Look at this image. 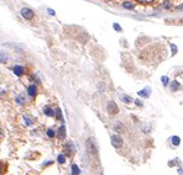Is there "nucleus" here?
I'll return each instance as SVG.
<instances>
[{"mask_svg":"<svg viewBox=\"0 0 183 175\" xmlns=\"http://www.w3.org/2000/svg\"><path fill=\"white\" fill-rule=\"evenodd\" d=\"M20 12H21L22 18L25 20H32L34 19V11H32L31 9H28V7H22Z\"/></svg>","mask_w":183,"mask_h":175,"instance_id":"f257e3e1","label":"nucleus"},{"mask_svg":"<svg viewBox=\"0 0 183 175\" xmlns=\"http://www.w3.org/2000/svg\"><path fill=\"white\" fill-rule=\"evenodd\" d=\"M111 144H113L115 148H120L123 145V138L118 135L111 136Z\"/></svg>","mask_w":183,"mask_h":175,"instance_id":"f03ea898","label":"nucleus"},{"mask_svg":"<svg viewBox=\"0 0 183 175\" xmlns=\"http://www.w3.org/2000/svg\"><path fill=\"white\" fill-rule=\"evenodd\" d=\"M118 111H119L118 105H116L114 101L108 102V112H109L110 115H116V114H118Z\"/></svg>","mask_w":183,"mask_h":175,"instance_id":"7ed1b4c3","label":"nucleus"},{"mask_svg":"<svg viewBox=\"0 0 183 175\" xmlns=\"http://www.w3.org/2000/svg\"><path fill=\"white\" fill-rule=\"evenodd\" d=\"M27 94H28V96L34 99L36 96V94H37V86L35 84H31L30 86L27 88Z\"/></svg>","mask_w":183,"mask_h":175,"instance_id":"20e7f679","label":"nucleus"},{"mask_svg":"<svg viewBox=\"0 0 183 175\" xmlns=\"http://www.w3.org/2000/svg\"><path fill=\"white\" fill-rule=\"evenodd\" d=\"M12 70H14V73H15L18 77L24 75V73H25V68H24L22 65H15L14 68H12Z\"/></svg>","mask_w":183,"mask_h":175,"instance_id":"39448f33","label":"nucleus"},{"mask_svg":"<svg viewBox=\"0 0 183 175\" xmlns=\"http://www.w3.org/2000/svg\"><path fill=\"white\" fill-rule=\"evenodd\" d=\"M57 137H58L60 139H64V138H66V127H64V126H61L60 128H58Z\"/></svg>","mask_w":183,"mask_h":175,"instance_id":"423d86ee","label":"nucleus"},{"mask_svg":"<svg viewBox=\"0 0 183 175\" xmlns=\"http://www.w3.org/2000/svg\"><path fill=\"white\" fill-rule=\"evenodd\" d=\"M150 94H151V89H150L148 86H146L144 90L139 91V95H140V96H144V98H148Z\"/></svg>","mask_w":183,"mask_h":175,"instance_id":"0eeeda50","label":"nucleus"},{"mask_svg":"<svg viewBox=\"0 0 183 175\" xmlns=\"http://www.w3.org/2000/svg\"><path fill=\"white\" fill-rule=\"evenodd\" d=\"M123 7H125L127 10H134L135 9V4L132 1H124L123 3Z\"/></svg>","mask_w":183,"mask_h":175,"instance_id":"6e6552de","label":"nucleus"},{"mask_svg":"<svg viewBox=\"0 0 183 175\" xmlns=\"http://www.w3.org/2000/svg\"><path fill=\"white\" fill-rule=\"evenodd\" d=\"M43 112H45V115H46V116H49V117H53V116H55V111H53V110H52V107H49V106L45 107Z\"/></svg>","mask_w":183,"mask_h":175,"instance_id":"1a4fd4ad","label":"nucleus"},{"mask_svg":"<svg viewBox=\"0 0 183 175\" xmlns=\"http://www.w3.org/2000/svg\"><path fill=\"white\" fill-rule=\"evenodd\" d=\"M180 88H181V84H180V83H178L177 80H173V81L171 83V89H172L173 91L180 90Z\"/></svg>","mask_w":183,"mask_h":175,"instance_id":"9d476101","label":"nucleus"},{"mask_svg":"<svg viewBox=\"0 0 183 175\" xmlns=\"http://www.w3.org/2000/svg\"><path fill=\"white\" fill-rule=\"evenodd\" d=\"M162 7H163V9H166V10H169L172 7V4L168 1V0H165L163 3H162Z\"/></svg>","mask_w":183,"mask_h":175,"instance_id":"9b49d317","label":"nucleus"},{"mask_svg":"<svg viewBox=\"0 0 183 175\" xmlns=\"http://www.w3.org/2000/svg\"><path fill=\"white\" fill-rule=\"evenodd\" d=\"M171 142L174 145H178V144L181 143V139H180V137H178V136H173L172 138H171Z\"/></svg>","mask_w":183,"mask_h":175,"instance_id":"f8f14e48","label":"nucleus"},{"mask_svg":"<svg viewBox=\"0 0 183 175\" xmlns=\"http://www.w3.org/2000/svg\"><path fill=\"white\" fill-rule=\"evenodd\" d=\"M72 174H73V175H79V174H81V170H79V168H78L76 164L72 165Z\"/></svg>","mask_w":183,"mask_h":175,"instance_id":"ddd939ff","label":"nucleus"},{"mask_svg":"<svg viewBox=\"0 0 183 175\" xmlns=\"http://www.w3.org/2000/svg\"><path fill=\"white\" fill-rule=\"evenodd\" d=\"M73 145H72V143H68L67 145H66V153H67V154H69V155H70V154H72V152H73Z\"/></svg>","mask_w":183,"mask_h":175,"instance_id":"4468645a","label":"nucleus"},{"mask_svg":"<svg viewBox=\"0 0 183 175\" xmlns=\"http://www.w3.org/2000/svg\"><path fill=\"white\" fill-rule=\"evenodd\" d=\"M9 59V57H7L5 53H3V52H0V62H1V63H5V62Z\"/></svg>","mask_w":183,"mask_h":175,"instance_id":"2eb2a0df","label":"nucleus"},{"mask_svg":"<svg viewBox=\"0 0 183 175\" xmlns=\"http://www.w3.org/2000/svg\"><path fill=\"white\" fill-rule=\"evenodd\" d=\"M136 1H139L140 4H144V5H148V4H153L156 0H136Z\"/></svg>","mask_w":183,"mask_h":175,"instance_id":"dca6fc26","label":"nucleus"},{"mask_svg":"<svg viewBox=\"0 0 183 175\" xmlns=\"http://www.w3.org/2000/svg\"><path fill=\"white\" fill-rule=\"evenodd\" d=\"M57 160H58V163L63 164L64 162H66V155H63V154H60V155L57 157Z\"/></svg>","mask_w":183,"mask_h":175,"instance_id":"f3484780","label":"nucleus"},{"mask_svg":"<svg viewBox=\"0 0 183 175\" xmlns=\"http://www.w3.org/2000/svg\"><path fill=\"white\" fill-rule=\"evenodd\" d=\"M121 99H123V101L126 102V104H130L132 101V99L130 96H127V95H124V96H121Z\"/></svg>","mask_w":183,"mask_h":175,"instance_id":"a211bd4d","label":"nucleus"},{"mask_svg":"<svg viewBox=\"0 0 183 175\" xmlns=\"http://www.w3.org/2000/svg\"><path fill=\"white\" fill-rule=\"evenodd\" d=\"M56 115H57V118H58V120L63 121V116H62V110H61V109H57V110H56Z\"/></svg>","mask_w":183,"mask_h":175,"instance_id":"6ab92c4d","label":"nucleus"},{"mask_svg":"<svg viewBox=\"0 0 183 175\" xmlns=\"http://www.w3.org/2000/svg\"><path fill=\"white\" fill-rule=\"evenodd\" d=\"M47 136L49 137V138H53V137H55V131H53L52 128H48V130H47Z\"/></svg>","mask_w":183,"mask_h":175,"instance_id":"aec40b11","label":"nucleus"},{"mask_svg":"<svg viewBox=\"0 0 183 175\" xmlns=\"http://www.w3.org/2000/svg\"><path fill=\"white\" fill-rule=\"evenodd\" d=\"M171 49H172V56L177 55V46H176V44L171 43Z\"/></svg>","mask_w":183,"mask_h":175,"instance_id":"412c9836","label":"nucleus"},{"mask_svg":"<svg viewBox=\"0 0 183 175\" xmlns=\"http://www.w3.org/2000/svg\"><path fill=\"white\" fill-rule=\"evenodd\" d=\"M16 102L20 104V105H22V104H24V96H22V95H20V96L16 98Z\"/></svg>","mask_w":183,"mask_h":175,"instance_id":"4be33fe9","label":"nucleus"},{"mask_svg":"<svg viewBox=\"0 0 183 175\" xmlns=\"http://www.w3.org/2000/svg\"><path fill=\"white\" fill-rule=\"evenodd\" d=\"M115 128H116V131H124V128H123V126H121V123H116L115 125Z\"/></svg>","mask_w":183,"mask_h":175,"instance_id":"5701e85b","label":"nucleus"},{"mask_svg":"<svg viewBox=\"0 0 183 175\" xmlns=\"http://www.w3.org/2000/svg\"><path fill=\"white\" fill-rule=\"evenodd\" d=\"M113 27H114V28H115V30L118 31V32H121V26H120V25H118V24H114V25H113Z\"/></svg>","mask_w":183,"mask_h":175,"instance_id":"b1692460","label":"nucleus"},{"mask_svg":"<svg viewBox=\"0 0 183 175\" xmlns=\"http://www.w3.org/2000/svg\"><path fill=\"white\" fill-rule=\"evenodd\" d=\"M161 80H162V84H163V85H167L168 84V78L167 77H162Z\"/></svg>","mask_w":183,"mask_h":175,"instance_id":"393cba45","label":"nucleus"},{"mask_svg":"<svg viewBox=\"0 0 183 175\" xmlns=\"http://www.w3.org/2000/svg\"><path fill=\"white\" fill-rule=\"evenodd\" d=\"M47 11H48V14H51V15H55V11H53L52 9H48Z\"/></svg>","mask_w":183,"mask_h":175,"instance_id":"a878e982","label":"nucleus"},{"mask_svg":"<svg viewBox=\"0 0 183 175\" xmlns=\"http://www.w3.org/2000/svg\"><path fill=\"white\" fill-rule=\"evenodd\" d=\"M177 10H183V5H178L177 6Z\"/></svg>","mask_w":183,"mask_h":175,"instance_id":"bb28decb","label":"nucleus"},{"mask_svg":"<svg viewBox=\"0 0 183 175\" xmlns=\"http://www.w3.org/2000/svg\"><path fill=\"white\" fill-rule=\"evenodd\" d=\"M136 105H139V106H141V105H142V102H141V101H136Z\"/></svg>","mask_w":183,"mask_h":175,"instance_id":"cd10ccee","label":"nucleus"},{"mask_svg":"<svg viewBox=\"0 0 183 175\" xmlns=\"http://www.w3.org/2000/svg\"><path fill=\"white\" fill-rule=\"evenodd\" d=\"M3 137V131H1V128H0V138Z\"/></svg>","mask_w":183,"mask_h":175,"instance_id":"c85d7f7f","label":"nucleus"}]
</instances>
